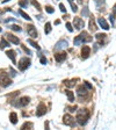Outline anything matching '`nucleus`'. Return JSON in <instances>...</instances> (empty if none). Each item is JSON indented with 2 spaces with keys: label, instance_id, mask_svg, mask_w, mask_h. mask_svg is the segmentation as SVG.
Here are the masks:
<instances>
[{
  "label": "nucleus",
  "instance_id": "4",
  "mask_svg": "<svg viewBox=\"0 0 116 130\" xmlns=\"http://www.w3.org/2000/svg\"><path fill=\"white\" fill-rule=\"evenodd\" d=\"M63 123H64L65 126H69V127H74L76 126L74 118H73L71 115H69V114L64 115V117H63Z\"/></svg>",
  "mask_w": 116,
  "mask_h": 130
},
{
  "label": "nucleus",
  "instance_id": "37",
  "mask_svg": "<svg viewBox=\"0 0 116 130\" xmlns=\"http://www.w3.org/2000/svg\"><path fill=\"white\" fill-rule=\"evenodd\" d=\"M67 109H69V112L74 113V112H76V109H77V107H76V106H74V107H67Z\"/></svg>",
  "mask_w": 116,
  "mask_h": 130
},
{
  "label": "nucleus",
  "instance_id": "21",
  "mask_svg": "<svg viewBox=\"0 0 116 130\" xmlns=\"http://www.w3.org/2000/svg\"><path fill=\"white\" fill-rule=\"evenodd\" d=\"M19 14H20V15H21V16H22L23 19H26V20H28V21H30V20H31V18H30V16H29V15H28L27 13H24V12L22 11V9H19Z\"/></svg>",
  "mask_w": 116,
  "mask_h": 130
},
{
  "label": "nucleus",
  "instance_id": "12",
  "mask_svg": "<svg viewBox=\"0 0 116 130\" xmlns=\"http://www.w3.org/2000/svg\"><path fill=\"white\" fill-rule=\"evenodd\" d=\"M67 41L65 40H60L57 42V44H56V50H62V49H65L67 48Z\"/></svg>",
  "mask_w": 116,
  "mask_h": 130
},
{
  "label": "nucleus",
  "instance_id": "32",
  "mask_svg": "<svg viewBox=\"0 0 116 130\" xmlns=\"http://www.w3.org/2000/svg\"><path fill=\"white\" fill-rule=\"evenodd\" d=\"M82 15H84V16H88L89 15V12H88V8H87V7H84V9H82Z\"/></svg>",
  "mask_w": 116,
  "mask_h": 130
},
{
  "label": "nucleus",
  "instance_id": "16",
  "mask_svg": "<svg viewBox=\"0 0 116 130\" xmlns=\"http://www.w3.org/2000/svg\"><path fill=\"white\" fill-rule=\"evenodd\" d=\"M6 55H7V57H8V58H11V60L13 62V64L16 63V59H15L16 54H15V51H14V50H8V51L6 52Z\"/></svg>",
  "mask_w": 116,
  "mask_h": 130
},
{
  "label": "nucleus",
  "instance_id": "31",
  "mask_svg": "<svg viewBox=\"0 0 116 130\" xmlns=\"http://www.w3.org/2000/svg\"><path fill=\"white\" fill-rule=\"evenodd\" d=\"M31 4L34 5V6H35L36 8L38 9V11H40L41 9V6H40V4H38V2H37V1H36V0H31Z\"/></svg>",
  "mask_w": 116,
  "mask_h": 130
},
{
  "label": "nucleus",
  "instance_id": "15",
  "mask_svg": "<svg viewBox=\"0 0 116 130\" xmlns=\"http://www.w3.org/2000/svg\"><path fill=\"white\" fill-rule=\"evenodd\" d=\"M55 59H56V62H58V63H62L63 60H65V59H66V54H65V52L56 54V55H55Z\"/></svg>",
  "mask_w": 116,
  "mask_h": 130
},
{
  "label": "nucleus",
  "instance_id": "24",
  "mask_svg": "<svg viewBox=\"0 0 116 130\" xmlns=\"http://www.w3.org/2000/svg\"><path fill=\"white\" fill-rule=\"evenodd\" d=\"M95 5H96L98 9H101L104 6V0H95Z\"/></svg>",
  "mask_w": 116,
  "mask_h": 130
},
{
  "label": "nucleus",
  "instance_id": "9",
  "mask_svg": "<svg viewBox=\"0 0 116 130\" xmlns=\"http://www.w3.org/2000/svg\"><path fill=\"white\" fill-rule=\"evenodd\" d=\"M77 93H78V95L80 96V98H82V96H86L87 95V87H86L85 85H81L78 87V90H77Z\"/></svg>",
  "mask_w": 116,
  "mask_h": 130
},
{
  "label": "nucleus",
  "instance_id": "43",
  "mask_svg": "<svg viewBox=\"0 0 116 130\" xmlns=\"http://www.w3.org/2000/svg\"><path fill=\"white\" fill-rule=\"evenodd\" d=\"M0 32H1V27H0Z\"/></svg>",
  "mask_w": 116,
  "mask_h": 130
},
{
  "label": "nucleus",
  "instance_id": "30",
  "mask_svg": "<svg viewBox=\"0 0 116 130\" xmlns=\"http://www.w3.org/2000/svg\"><path fill=\"white\" fill-rule=\"evenodd\" d=\"M27 1H28V0H21V1L19 2V5H20L22 8H26V7H27V5H28Z\"/></svg>",
  "mask_w": 116,
  "mask_h": 130
},
{
  "label": "nucleus",
  "instance_id": "11",
  "mask_svg": "<svg viewBox=\"0 0 116 130\" xmlns=\"http://www.w3.org/2000/svg\"><path fill=\"white\" fill-rule=\"evenodd\" d=\"M6 38L9 41V42H12V43H14V44H19L20 43V40H19L16 36H14L13 34H6Z\"/></svg>",
  "mask_w": 116,
  "mask_h": 130
},
{
  "label": "nucleus",
  "instance_id": "26",
  "mask_svg": "<svg viewBox=\"0 0 116 130\" xmlns=\"http://www.w3.org/2000/svg\"><path fill=\"white\" fill-rule=\"evenodd\" d=\"M50 32H51V23L46 22V24H45V27H44V33L45 34H49Z\"/></svg>",
  "mask_w": 116,
  "mask_h": 130
},
{
  "label": "nucleus",
  "instance_id": "20",
  "mask_svg": "<svg viewBox=\"0 0 116 130\" xmlns=\"http://www.w3.org/2000/svg\"><path fill=\"white\" fill-rule=\"evenodd\" d=\"M65 94L67 95V99H69V101H70V102H73V101H74V94L72 93L71 91L66 90V91H65Z\"/></svg>",
  "mask_w": 116,
  "mask_h": 130
},
{
  "label": "nucleus",
  "instance_id": "34",
  "mask_svg": "<svg viewBox=\"0 0 116 130\" xmlns=\"http://www.w3.org/2000/svg\"><path fill=\"white\" fill-rule=\"evenodd\" d=\"M66 29H67V30H69L70 33H72V32H73V28H72V24H71L70 22H67V23H66Z\"/></svg>",
  "mask_w": 116,
  "mask_h": 130
},
{
  "label": "nucleus",
  "instance_id": "39",
  "mask_svg": "<svg viewBox=\"0 0 116 130\" xmlns=\"http://www.w3.org/2000/svg\"><path fill=\"white\" fill-rule=\"evenodd\" d=\"M9 70H11V76H12V77H15V76H16V72L14 71V70L12 69V67H11Z\"/></svg>",
  "mask_w": 116,
  "mask_h": 130
},
{
  "label": "nucleus",
  "instance_id": "41",
  "mask_svg": "<svg viewBox=\"0 0 116 130\" xmlns=\"http://www.w3.org/2000/svg\"><path fill=\"white\" fill-rule=\"evenodd\" d=\"M45 128H46V129L49 128V123H48V122H45Z\"/></svg>",
  "mask_w": 116,
  "mask_h": 130
},
{
  "label": "nucleus",
  "instance_id": "27",
  "mask_svg": "<svg viewBox=\"0 0 116 130\" xmlns=\"http://www.w3.org/2000/svg\"><path fill=\"white\" fill-rule=\"evenodd\" d=\"M9 28L14 32H21V27H19L18 24H12V26H9Z\"/></svg>",
  "mask_w": 116,
  "mask_h": 130
},
{
  "label": "nucleus",
  "instance_id": "33",
  "mask_svg": "<svg viewBox=\"0 0 116 130\" xmlns=\"http://www.w3.org/2000/svg\"><path fill=\"white\" fill-rule=\"evenodd\" d=\"M69 2H70V5H71V7H72V11H73V12H74V13H76V12H78V7H77L76 5H73L71 2V0H69Z\"/></svg>",
  "mask_w": 116,
  "mask_h": 130
},
{
  "label": "nucleus",
  "instance_id": "18",
  "mask_svg": "<svg viewBox=\"0 0 116 130\" xmlns=\"http://www.w3.org/2000/svg\"><path fill=\"white\" fill-rule=\"evenodd\" d=\"M9 120H11V122L13 124H16V122H18V115H16V113H11L9 114Z\"/></svg>",
  "mask_w": 116,
  "mask_h": 130
},
{
  "label": "nucleus",
  "instance_id": "6",
  "mask_svg": "<svg viewBox=\"0 0 116 130\" xmlns=\"http://www.w3.org/2000/svg\"><path fill=\"white\" fill-rule=\"evenodd\" d=\"M73 26L76 27L77 30H80V29L85 27V22L81 18H74L73 19Z\"/></svg>",
  "mask_w": 116,
  "mask_h": 130
},
{
  "label": "nucleus",
  "instance_id": "29",
  "mask_svg": "<svg viewBox=\"0 0 116 130\" xmlns=\"http://www.w3.org/2000/svg\"><path fill=\"white\" fill-rule=\"evenodd\" d=\"M45 12L46 13H49V14H52L55 12V9L51 7V6H45Z\"/></svg>",
  "mask_w": 116,
  "mask_h": 130
},
{
  "label": "nucleus",
  "instance_id": "40",
  "mask_svg": "<svg viewBox=\"0 0 116 130\" xmlns=\"http://www.w3.org/2000/svg\"><path fill=\"white\" fill-rule=\"evenodd\" d=\"M41 63H42V64H46V63H48V60H46L45 57H42V58H41Z\"/></svg>",
  "mask_w": 116,
  "mask_h": 130
},
{
  "label": "nucleus",
  "instance_id": "14",
  "mask_svg": "<svg viewBox=\"0 0 116 130\" xmlns=\"http://www.w3.org/2000/svg\"><path fill=\"white\" fill-rule=\"evenodd\" d=\"M29 101H30V99L28 98V96H23V98H21L19 100L18 106L19 107H24V106H27L28 103H29Z\"/></svg>",
  "mask_w": 116,
  "mask_h": 130
},
{
  "label": "nucleus",
  "instance_id": "28",
  "mask_svg": "<svg viewBox=\"0 0 116 130\" xmlns=\"http://www.w3.org/2000/svg\"><path fill=\"white\" fill-rule=\"evenodd\" d=\"M33 123H30V122H26L24 124H23L22 127H21V129H26V128H29V129H33Z\"/></svg>",
  "mask_w": 116,
  "mask_h": 130
},
{
  "label": "nucleus",
  "instance_id": "25",
  "mask_svg": "<svg viewBox=\"0 0 116 130\" xmlns=\"http://www.w3.org/2000/svg\"><path fill=\"white\" fill-rule=\"evenodd\" d=\"M28 43H29V44H31L33 47H34V48H36L37 50H40V45L37 44V43H36V42H35L34 40H31V38H29V40H28Z\"/></svg>",
  "mask_w": 116,
  "mask_h": 130
},
{
  "label": "nucleus",
  "instance_id": "1",
  "mask_svg": "<svg viewBox=\"0 0 116 130\" xmlns=\"http://www.w3.org/2000/svg\"><path fill=\"white\" fill-rule=\"evenodd\" d=\"M89 118V112L87 109H80V110H78L77 113V122L80 124V126H85L87 121H88Z\"/></svg>",
  "mask_w": 116,
  "mask_h": 130
},
{
  "label": "nucleus",
  "instance_id": "42",
  "mask_svg": "<svg viewBox=\"0 0 116 130\" xmlns=\"http://www.w3.org/2000/svg\"><path fill=\"white\" fill-rule=\"evenodd\" d=\"M59 23H60V21H59V20H57V21H55V24H59Z\"/></svg>",
  "mask_w": 116,
  "mask_h": 130
},
{
  "label": "nucleus",
  "instance_id": "7",
  "mask_svg": "<svg viewBox=\"0 0 116 130\" xmlns=\"http://www.w3.org/2000/svg\"><path fill=\"white\" fill-rule=\"evenodd\" d=\"M27 33L31 38H36V37L38 36V33H37V30H36L35 26H33V24H29V26L27 27Z\"/></svg>",
  "mask_w": 116,
  "mask_h": 130
},
{
  "label": "nucleus",
  "instance_id": "3",
  "mask_svg": "<svg viewBox=\"0 0 116 130\" xmlns=\"http://www.w3.org/2000/svg\"><path fill=\"white\" fill-rule=\"evenodd\" d=\"M18 66H19V69H20L21 71L27 70L28 67L30 66V59H28L27 57H23V58H21L20 60H19Z\"/></svg>",
  "mask_w": 116,
  "mask_h": 130
},
{
  "label": "nucleus",
  "instance_id": "23",
  "mask_svg": "<svg viewBox=\"0 0 116 130\" xmlns=\"http://www.w3.org/2000/svg\"><path fill=\"white\" fill-rule=\"evenodd\" d=\"M106 36H107L106 34H96V35H95V38H96L100 43H102V41L106 38Z\"/></svg>",
  "mask_w": 116,
  "mask_h": 130
},
{
  "label": "nucleus",
  "instance_id": "8",
  "mask_svg": "<svg viewBox=\"0 0 116 130\" xmlns=\"http://www.w3.org/2000/svg\"><path fill=\"white\" fill-rule=\"evenodd\" d=\"M45 113H46V106L44 103H40L36 110V116H43Z\"/></svg>",
  "mask_w": 116,
  "mask_h": 130
},
{
  "label": "nucleus",
  "instance_id": "38",
  "mask_svg": "<svg viewBox=\"0 0 116 130\" xmlns=\"http://www.w3.org/2000/svg\"><path fill=\"white\" fill-rule=\"evenodd\" d=\"M22 49L24 50V51H26V52H27L28 55H31V51L29 49H27V48H26V47H24V45H22Z\"/></svg>",
  "mask_w": 116,
  "mask_h": 130
},
{
  "label": "nucleus",
  "instance_id": "10",
  "mask_svg": "<svg viewBox=\"0 0 116 130\" xmlns=\"http://www.w3.org/2000/svg\"><path fill=\"white\" fill-rule=\"evenodd\" d=\"M89 54H91V48L87 47V45H84V48L81 49V57H82V59L88 58Z\"/></svg>",
  "mask_w": 116,
  "mask_h": 130
},
{
  "label": "nucleus",
  "instance_id": "35",
  "mask_svg": "<svg viewBox=\"0 0 116 130\" xmlns=\"http://www.w3.org/2000/svg\"><path fill=\"white\" fill-rule=\"evenodd\" d=\"M59 8H60V11H62L63 13H66V8H65V6L63 4H59Z\"/></svg>",
  "mask_w": 116,
  "mask_h": 130
},
{
  "label": "nucleus",
  "instance_id": "13",
  "mask_svg": "<svg viewBox=\"0 0 116 130\" xmlns=\"http://www.w3.org/2000/svg\"><path fill=\"white\" fill-rule=\"evenodd\" d=\"M98 22H99L100 27L102 28V29H104V30H108V29H109V24H108L107 21H106L103 18H99L98 19Z\"/></svg>",
  "mask_w": 116,
  "mask_h": 130
},
{
  "label": "nucleus",
  "instance_id": "17",
  "mask_svg": "<svg viewBox=\"0 0 116 130\" xmlns=\"http://www.w3.org/2000/svg\"><path fill=\"white\" fill-rule=\"evenodd\" d=\"M96 29H98V27H96V24H95L94 19H91V20H89V30H91V32H96Z\"/></svg>",
  "mask_w": 116,
  "mask_h": 130
},
{
  "label": "nucleus",
  "instance_id": "2",
  "mask_svg": "<svg viewBox=\"0 0 116 130\" xmlns=\"http://www.w3.org/2000/svg\"><path fill=\"white\" fill-rule=\"evenodd\" d=\"M93 40L92 38V36H89V34L87 32H82L79 34V36H77L76 38H74V45H80L82 43H87V42H91V41Z\"/></svg>",
  "mask_w": 116,
  "mask_h": 130
},
{
  "label": "nucleus",
  "instance_id": "22",
  "mask_svg": "<svg viewBox=\"0 0 116 130\" xmlns=\"http://www.w3.org/2000/svg\"><path fill=\"white\" fill-rule=\"evenodd\" d=\"M6 47H9V43L6 41V38H1V41H0V48L1 49H4V48H6Z\"/></svg>",
  "mask_w": 116,
  "mask_h": 130
},
{
  "label": "nucleus",
  "instance_id": "36",
  "mask_svg": "<svg viewBox=\"0 0 116 130\" xmlns=\"http://www.w3.org/2000/svg\"><path fill=\"white\" fill-rule=\"evenodd\" d=\"M84 85H85L86 87H87V88H88V90H91V88H93V86L91 85V84H89V83H87V81H84Z\"/></svg>",
  "mask_w": 116,
  "mask_h": 130
},
{
  "label": "nucleus",
  "instance_id": "5",
  "mask_svg": "<svg viewBox=\"0 0 116 130\" xmlns=\"http://www.w3.org/2000/svg\"><path fill=\"white\" fill-rule=\"evenodd\" d=\"M0 84H1L2 87H7V86H9L12 84V80L9 79V77L6 73H2L1 77H0Z\"/></svg>",
  "mask_w": 116,
  "mask_h": 130
},
{
  "label": "nucleus",
  "instance_id": "19",
  "mask_svg": "<svg viewBox=\"0 0 116 130\" xmlns=\"http://www.w3.org/2000/svg\"><path fill=\"white\" fill-rule=\"evenodd\" d=\"M78 80V79H72V80H65L64 81V84H65V86H67V87H74V85H76V81Z\"/></svg>",
  "mask_w": 116,
  "mask_h": 130
}]
</instances>
